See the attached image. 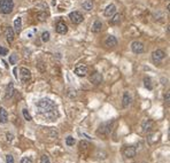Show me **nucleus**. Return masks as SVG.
I'll use <instances>...</instances> for the list:
<instances>
[{
  "label": "nucleus",
  "instance_id": "nucleus-1",
  "mask_svg": "<svg viewBox=\"0 0 170 163\" xmlns=\"http://www.w3.org/2000/svg\"><path fill=\"white\" fill-rule=\"evenodd\" d=\"M37 109L39 115L43 117L44 119H47L50 122H54L56 121L59 113L56 109V104L55 102L51 100V99H42L37 102Z\"/></svg>",
  "mask_w": 170,
  "mask_h": 163
},
{
  "label": "nucleus",
  "instance_id": "nucleus-2",
  "mask_svg": "<svg viewBox=\"0 0 170 163\" xmlns=\"http://www.w3.org/2000/svg\"><path fill=\"white\" fill-rule=\"evenodd\" d=\"M14 9V1L13 0H0V13L7 15L10 14Z\"/></svg>",
  "mask_w": 170,
  "mask_h": 163
},
{
  "label": "nucleus",
  "instance_id": "nucleus-3",
  "mask_svg": "<svg viewBox=\"0 0 170 163\" xmlns=\"http://www.w3.org/2000/svg\"><path fill=\"white\" fill-rule=\"evenodd\" d=\"M113 124H114V121H108V122H105L101 125L99 126L98 131H97V134L98 136H108V134L111 132L113 130Z\"/></svg>",
  "mask_w": 170,
  "mask_h": 163
},
{
  "label": "nucleus",
  "instance_id": "nucleus-4",
  "mask_svg": "<svg viewBox=\"0 0 170 163\" xmlns=\"http://www.w3.org/2000/svg\"><path fill=\"white\" fill-rule=\"evenodd\" d=\"M166 58V52L162 51V50H156L154 52L152 53V60H153V62L155 63V64H159V63H161L163 60Z\"/></svg>",
  "mask_w": 170,
  "mask_h": 163
},
{
  "label": "nucleus",
  "instance_id": "nucleus-5",
  "mask_svg": "<svg viewBox=\"0 0 170 163\" xmlns=\"http://www.w3.org/2000/svg\"><path fill=\"white\" fill-rule=\"evenodd\" d=\"M69 19H70V21L74 23V24H81V23L83 22V20H84L82 13L81 12H77V10L71 12V13L69 14Z\"/></svg>",
  "mask_w": 170,
  "mask_h": 163
},
{
  "label": "nucleus",
  "instance_id": "nucleus-6",
  "mask_svg": "<svg viewBox=\"0 0 170 163\" xmlns=\"http://www.w3.org/2000/svg\"><path fill=\"white\" fill-rule=\"evenodd\" d=\"M131 50L134 54H141V53L145 51V46L141 41H132L131 44Z\"/></svg>",
  "mask_w": 170,
  "mask_h": 163
},
{
  "label": "nucleus",
  "instance_id": "nucleus-7",
  "mask_svg": "<svg viewBox=\"0 0 170 163\" xmlns=\"http://www.w3.org/2000/svg\"><path fill=\"white\" fill-rule=\"evenodd\" d=\"M75 74L77 75L78 77H85L88 73H89V68L85 64H78L77 67L75 68Z\"/></svg>",
  "mask_w": 170,
  "mask_h": 163
},
{
  "label": "nucleus",
  "instance_id": "nucleus-8",
  "mask_svg": "<svg viewBox=\"0 0 170 163\" xmlns=\"http://www.w3.org/2000/svg\"><path fill=\"white\" fill-rule=\"evenodd\" d=\"M104 81V77H102V75L100 74V73H98V71H94L93 74L90 76V82L93 84V85H99V84H101Z\"/></svg>",
  "mask_w": 170,
  "mask_h": 163
},
{
  "label": "nucleus",
  "instance_id": "nucleus-9",
  "mask_svg": "<svg viewBox=\"0 0 170 163\" xmlns=\"http://www.w3.org/2000/svg\"><path fill=\"white\" fill-rule=\"evenodd\" d=\"M20 78H21V81L23 83H27V82H29L31 79V73H30V70L28 68L22 67L20 69Z\"/></svg>",
  "mask_w": 170,
  "mask_h": 163
},
{
  "label": "nucleus",
  "instance_id": "nucleus-10",
  "mask_svg": "<svg viewBox=\"0 0 170 163\" xmlns=\"http://www.w3.org/2000/svg\"><path fill=\"white\" fill-rule=\"evenodd\" d=\"M137 154V148L134 146H128L123 150V155L125 156L126 159H132Z\"/></svg>",
  "mask_w": 170,
  "mask_h": 163
},
{
  "label": "nucleus",
  "instance_id": "nucleus-11",
  "mask_svg": "<svg viewBox=\"0 0 170 163\" xmlns=\"http://www.w3.org/2000/svg\"><path fill=\"white\" fill-rule=\"evenodd\" d=\"M5 36H6V40L8 43H13L14 41V37H15V32L14 29L12 27H6L5 28Z\"/></svg>",
  "mask_w": 170,
  "mask_h": 163
},
{
  "label": "nucleus",
  "instance_id": "nucleus-12",
  "mask_svg": "<svg viewBox=\"0 0 170 163\" xmlns=\"http://www.w3.org/2000/svg\"><path fill=\"white\" fill-rule=\"evenodd\" d=\"M55 30L60 35H65V33L68 32V27H67V24L63 21H59L56 23V25H55Z\"/></svg>",
  "mask_w": 170,
  "mask_h": 163
},
{
  "label": "nucleus",
  "instance_id": "nucleus-13",
  "mask_svg": "<svg viewBox=\"0 0 170 163\" xmlns=\"http://www.w3.org/2000/svg\"><path fill=\"white\" fill-rule=\"evenodd\" d=\"M132 102V96H130L129 92H124L123 93V98H122V106L123 108H128Z\"/></svg>",
  "mask_w": 170,
  "mask_h": 163
},
{
  "label": "nucleus",
  "instance_id": "nucleus-14",
  "mask_svg": "<svg viewBox=\"0 0 170 163\" xmlns=\"http://www.w3.org/2000/svg\"><path fill=\"white\" fill-rule=\"evenodd\" d=\"M105 45L108 47V48H113L117 45V38L115 36H108L105 40Z\"/></svg>",
  "mask_w": 170,
  "mask_h": 163
},
{
  "label": "nucleus",
  "instance_id": "nucleus-15",
  "mask_svg": "<svg viewBox=\"0 0 170 163\" xmlns=\"http://www.w3.org/2000/svg\"><path fill=\"white\" fill-rule=\"evenodd\" d=\"M153 126H154V122L152 121V119H145L144 122H143V124H141V127H143V131L144 132H149L152 129H153Z\"/></svg>",
  "mask_w": 170,
  "mask_h": 163
},
{
  "label": "nucleus",
  "instance_id": "nucleus-16",
  "mask_svg": "<svg viewBox=\"0 0 170 163\" xmlns=\"http://www.w3.org/2000/svg\"><path fill=\"white\" fill-rule=\"evenodd\" d=\"M115 13H116V6H115L114 4H111V5H108L107 7L105 8L104 14L105 16H107V17H111Z\"/></svg>",
  "mask_w": 170,
  "mask_h": 163
},
{
  "label": "nucleus",
  "instance_id": "nucleus-17",
  "mask_svg": "<svg viewBox=\"0 0 170 163\" xmlns=\"http://www.w3.org/2000/svg\"><path fill=\"white\" fill-rule=\"evenodd\" d=\"M160 140V133L157 132H153V133H149L147 136V141L149 145H154V144H156L157 141Z\"/></svg>",
  "mask_w": 170,
  "mask_h": 163
},
{
  "label": "nucleus",
  "instance_id": "nucleus-18",
  "mask_svg": "<svg viewBox=\"0 0 170 163\" xmlns=\"http://www.w3.org/2000/svg\"><path fill=\"white\" fill-rule=\"evenodd\" d=\"M8 122V113L4 107H0V123L5 124Z\"/></svg>",
  "mask_w": 170,
  "mask_h": 163
},
{
  "label": "nucleus",
  "instance_id": "nucleus-19",
  "mask_svg": "<svg viewBox=\"0 0 170 163\" xmlns=\"http://www.w3.org/2000/svg\"><path fill=\"white\" fill-rule=\"evenodd\" d=\"M22 30V19L21 17H16L14 20V32L20 33Z\"/></svg>",
  "mask_w": 170,
  "mask_h": 163
},
{
  "label": "nucleus",
  "instance_id": "nucleus-20",
  "mask_svg": "<svg viewBox=\"0 0 170 163\" xmlns=\"http://www.w3.org/2000/svg\"><path fill=\"white\" fill-rule=\"evenodd\" d=\"M101 30H102V23L100 22V21H96V22L93 23V25H92V32L99 33Z\"/></svg>",
  "mask_w": 170,
  "mask_h": 163
},
{
  "label": "nucleus",
  "instance_id": "nucleus-21",
  "mask_svg": "<svg viewBox=\"0 0 170 163\" xmlns=\"http://www.w3.org/2000/svg\"><path fill=\"white\" fill-rule=\"evenodd\" d=\"M120 22H121V14L115 13V14H114L111 17V21H109V23H111V24H113V25H117V24H120Z\"/></svg>",
  "mask_w": 170,
  "mask_h": 163
},
{
  "label": "nucleus",
  "instance_id": "nucleus-22",
  "mask_svg": "<svg viewBox=\"0 0 170 163\" xmlns=\"http://www.w3.org/2000/svg\"><path fill=\"white\" fill-rule=\"evenodd\" d=\"M14 93V84L13 83H9L7 86V91H6V98H12Z\"/></svg>",
  "mask_w": 170,
  "mask_h": 163
},
{
  "label": "nucleus",
  "instance_id": "nucleus-23",
  "mask_svg": "<svg viewBox=\"0 0 170 163\" xmlns=\"http://www.w3.org/2000/svg\"><path fill=\"white\" fill-rule=\"evenodd\" d=\"M17 61H19V56H17L16 53H13V54L9 55V63H10V64L15 66V64L17 63Z\"/></svg>",
  "mask_w": 170,
  "mask_h": 163
},
{
  "label": "nucleus",
  "instance_id": "nucleus-24",
  "mask_svg": "<svg viewBox=\"0 0 170 163\" xmlns=\"http://www.w3.org/2000/svg\"><path fill=\"white\" fill-rule=\"evenodd\" d=\"M82 6H83V8H84L86 12H90V10L93 9V4H92L91 1H84Z\"/></svg>",
  "mask_w": 170,
  "mask_h": 163
},
{
  "label": "nucleus",
  "instance_id": "nucleus-25",
  "mask_svg": "<svg viewBox=\"0 0 170 163\" xmlns=\"http://www.w3.org/2000/svg\"><path fill=\"white\" fill-rule=\"evenodd\" d=\"M22 114H23V117H24V119L25 121H28V122H30V121H32V117H31V115H30V113L28 111V109H22Z\"/></svg>",
  "mask_w": 170,
  "mask_h": 163
},
{
  "label": "nucleus",
  "instance_id": "nucleus-26",
  "mask_svg": "<svg viewBox=\"0 0 170 163\" xmlns=\"http://www.w3.org/2000/svg\"><path fill=\"white\" fill-rule=\"evenodd\" d=\"M144 85H145V87L147 90H149V91L153 90V85H152V82H151L149 78H145V79H144Z\"/></svg>",
  "mask_w": 170,
  "mask_h": 163
},
{
  "label": "nucleus",
  "instance_id": "nucleus-27",
  "mask_svg": "<svg viewBox=\"0 0 170 163\" xmlns=\"http://www.w3.org/2000/svg\"><path fill=\"white\" fill-rule=\"evenodd\" d=\"M42 40H43L44 43H47V41L50 40V32H48V31H44V32L42 33Z\"/></svg>",
  "mask_w": 170,
  "mask_h": 163
},
{
  "label": "nucleus",
  "instance_id": "nucleus-28",
  "mask_svg": "<svg viewBox=\"0 0 170 163\" xmlns=\"http://www.w3.org/2000/svg\"><path fill=\"white\" fill-rule=\"evenodd\" d=\"M66 144H67V146H74L75 145V139H74V137H67L66 138Z\"/></svg>",
  "mask_w": 170,
  "mask_h": 163
},
{
  "label": "nucleus",
  "instance_id": "nucleus-29",
  "mask_svg": "<svg viewBox=\"0 0 170 163\" xmlns=\"http://www.w3.org/2000/svg\"><path fill=\"white\" fill-rule=\"evenodd\" d=\"M40 163H51V161H50V157H48V155H42V157H40Z\"/></svg>",
  "mask_w": 170,
  "mask_h": 163
},
{
  "label": "nucleus",
  "instance_id": "nucleus-30",
  "mask_svg": "<svg viewBox=\"0 0 170 163\" xmlns=\"http://www.w3.org/2000/svg\"><path fill=\"white\" fill-rule=\"evenodd\" d=\"M8 54V50L6 47H2V46H0V55L1 56H5V55H7Z\"/></svg>",
  "mask_w": 170,
  "mask_h": 163
},
{
  "label": "nucleus",
  "instance_id": "nucleus-31",
  "mask_svg": "<svg viewBox=\"0 0 170 163\" xmlns=\"http://www.w3.org/2000/svg\"><path fill=\"white\" fill-rule=\"evenodd\" d=\"M6 162L7 163H15L14 161V157H13V155H6Z\"/></svg>",
  "mask_w": 170,
  "mask_h": 163
},
{
  "label": "nucleus",
  "instance_id": "nucleus-32",
  "mask_svg": "<svg viewBox=\"0 0 170 163\" xmlns=\"http://www.w3.org/2000/svg\"><path fill=\"white\" fill-rule=\"evenodd\" d=\"M21 163H33V162H32V160L29 159V157H23L22 160H21Z\"/></svg>",
  "mask_w": 170,
  "mask_h": 163
},
{
  "label": "nucleus",
  "instance_id": "nucleus-33",
  "mask_svg": "<svg viewBox=\"0 0 170 163\" xmlns=\"http://www.w3.org/2000/svg\"><path fill=\"white\" fill-rule=\"evenodd\" d=\"M6 136H7V140H8V141H12V140H13V134H12V133H7Z\"/></svg>",
  "mask_w": 170,
  "mask_h": 163
},
{
  "label": "nucleus",
  "instance_id": "nucleus-34",
  "mask_svg": "<svg viewBox=\"0 0 170 163\" xmlns=\"http://www.w3.org/2000/svg\"><path fill=\"white\" fill-rule=\"evenodd\" d=\"M166 102L169 104V92H167V94H166Z\"/></svg>",
  "mask_w": 170,
  "mask_h": 163
},
{
  "label": "nucleus",
  "instance_id": "nucleus-35",
  "mask_svg": "<svg viewBox=\"0 0 170 163\" xmlns=\"http://www.w3.org/2000/svg\"><path fill=\"white\" fill-rule=\"evenodd\" d=\"M141 163H147V162H141Z\"/></svg>",
  "mask_w": 170,
  "mask_h": 163
}]
</instances>
